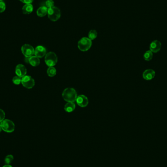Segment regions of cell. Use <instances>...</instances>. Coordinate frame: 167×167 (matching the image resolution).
Instances as JSON below:
<instances>
[{
    "instance_id": "obj_1",
    "label": "cell",
    "mask_w": 167,
    "mask_h": 167,
    "mask_svg": "<svg viewBox=\"0 0 167 167\" xmlns=\"http://www.w3.org/2000/svg\"><path fill=\"white\" fill-rule=\"evenodd\" d=\"M62 96L67 102H74L77 97V94L76 90L73 88H67L63 92Z\"/></svg>"
},
{
    "instance_id": "obj_2",
    "label": "cell",
    "mask_w": 167,
    "mask_h": 167,
    "mask_svg": "<svg viewBox=\"0 0 167 167\" xmlns=\"http://www.w3.org/2000/svg\"><path fill=\"white\" fill-rule=\"evenodd\" d=\"M47 15L49 20L52 22H56L60 18L61 13L59 8L56 7H53L48 9Z\"/></svg>"
},
{
    "instance_id": "obj_3",
    "label": "cell",
    "mask_w": 167,
    "mask_h": 167,
    "mask_svg": "<svg viewBox=\"0 0 167 167\" xmlns=\"http://www.w3.org/2000/svg\"><path fill=\"white\" fill-rule=\"evenodd\" d=\"M92 46V41L87 37H83L79 41L78 47L82 51H87Z\"/></svg>"
},
{
    "instance_id": "obj_4",
    "label": "cell",
    "mask_w": 167,
    "mask_h": 167,
    "mask_svg": "<svg viewBox=\"0 0 167 167\" xmlns=\"http://www.w3.org/2000/svg\"><path fill=\"white\" fill-rule=\"evenodd\" d=\"M45 61L48 66L49 67L54 66L57 63V56L54 52H48L45 56Z\"/></svg>"
},
{
    "instance_id": "obj_5",
    "label": "cell",
    "mask_w": 167,
    "mask_h": 167,
    "mask_svg": "<svg viewBox=\"0 0 167 167\" xmlns=\"http://www.w3.org/2000/svg\"><path fill=\"white\" fill-rule=\"evenodd\" d=\"M2 130L5 132L10 133L15 130V124L12 121L9 119H4L1 123Z\"/></svg>"
},
{
    "instance_id": "obj_6",
    "label": "cell",
    "mask_w": 167,
    "mask_h": 167,
    "mask_svg": "<svg viewBox=\"0 0 167 167\" xmlns=\"http://www.w3.org/2000/svg\"><path fill=\"white\" fill-rule=\"evenodd\" d=\"M21 83L23 87L28 89H32L35 85L34 80L29 75H25L22 78Z\"/></svg>"
},
{
    "instance_id": "obj_7",
    "label": "cell",
    "mask_w": 167,
    "mask_h": 167,
    "mask_svg": "<svg viewBox=\"0 0 167 167\" xmlns=\"http://www.w3.org/2000/svg\"><path fill=\"white\" fill-rule=\"evenodd\" d=\"M21 51L23 55L25 57L30 58L34 54V49L31 45L25 44L22 46Z\"/></svg>"
},
{
    "instance_id": "obj_8",
    "label": "cell",
    "mask_w": 167,
    "mask_h": 167,
    "mask_svg": "<svg viewBox=\"0 0 167 167\" xmlns=\"http://www.w3.org/2000/svg\"><path fill=\"white\" fill-rule=\"evenodd\" d=\"M15 73L17 76L20 77H23L27 74V69L24 65L22 64H19L16 67Z\"/></svg>"
},
{
    "instance_id": "obj_9",
    "label": "cell",
    "mask_w": 167,
    "mask_h": 167,
    "mask_svg": "<svg viewBox=\"0 0 167 167\" xmlns=\"http://www.w3.org/2000/svg\"><path fill=\"white\" fill-rule=\"evenodd\" d=\"M76 102L80 107L85 108L87 107L89 104V100L86 96L84 95H80L77 97Z\"/></svg>"
},
{
    "instance_id": "obj_10",
    "label": "cell",
    "mask_w": 167,
    "mask_h": 167,
    "mask_svg": "<svg viewBox=\"0 0 167 167\" xmlns=\"http://www.w3.org/2000/svg\"><path fill=\"white\" fill-rule=\"evenodd\" d=\"M34 54L37 57H43L46 54V48L42 46H37L34 49Z\"/></svg>"
},
{
    "instance_id": "obj_11",
    "label": "cell",
    "mask_w": 167,
    "mask_h": 167,
    "mask_svg": "<svg viewBox=\"0 0 167 167\" xmlns=\"http://www.w3.org/2000/svg\"><path fill=\"white\" fill-rule=\"evenodd\" d=\"M161 48V43L160 41L158 40H155L153 41L150 43V49L152 52L153 53H157L160 51Z\"/></svg>"
},
{
    "instance_id": "obj_12",
    "label": "cell",
    "mask_w": 167,
    "mask_h": 167,
    "mask_svg": "<svg viewBox=\"0 0 167 167\" xmlns=\"http://www.w3.org/2000/svg\"><path fill=\"white\" fill-rule=\"evenodd\" d=\"M155 72L152 69H148L145 70L143 73V77L146 80H151L154 78Z\"/></svg>"
},
{
    "instance_id": "obj_13",
    "label": "cell",
    "mask_w": 167,
    "mask_h": 167,
    "mask_svg": "<svg viewBox=\"0 0 167 167\" xmlns=\"http://www.w3.org/2000/svg\"><path fill=\"white\" fill-rule=\"evenodd\" d=\"M48 9L46 6L40 7L37 10V15L40 17H45L48 14Z\"/></svg>"
},
{
    "instance_id": "obj_14",
    "label": "cell",
    "mask_w": 167,
    "mask_h": 167,
    "mask_svg": "<svg viewBox=\"0 0 167 167\" xmlns=\"http://www.w3.org/2000/svg\"><path fill=\"white\" fill-rule=\"evenodd\" d=\"M40 63L39 58L36 56H33L28 58V64H30L33 67H37L39 65Z\"/></svg>"
},
{
    "instance_id": "obj_15",
    "label": "cell",
    "mask_w": 167,
    "mask_h": 167,
    "mask_svg": "<svg viewBox=\"0 0 167 167\" xmlns=\"http://www.w3.org/2000/svg\"><path fill=\"white\" fill-rule=\"evenodd\" d=\"M33 7L31 4H25L22 8V12L24 14H30L33 12Z\"/></svg>"
},
{
    "instance_id": "obj_16",
    "label": "cell",
    "mask_w": 167,
    "mask_h": 167,
    "mask_svg": "<svg viewBox=\"0 0 167 167\" xmlns=\"http://www.w3.org/2000/svg\"><path fill=\"white\" fill-rule=\"evenodd\" d=\"M75 105L74 102H67L64 107L65 111L67 112H72L75 110Z\"/></svg>"
},
{
    "instance_id": "obj_17",
    "label": "cell",
    "mask_w": 167,
    "mask_h": 167,
    "mask_svg": "<svg viewBox=\"0 0 167 167\" xmlns=\"http://www.w3.org/2000/svg\"><path fill=\"white\" fill-rule=\"evenodd\" d=\"M153 56V52L150 50V51H147L145 52V54H144V58L147 61H149L152 60Z\"/></svg>"
},
{
    "instance_id": "obj_18",
    "label": "cell",
    "mask_w": 167,
    "mask_h": 167,
    "mask_svg": "<svg viewBox=\"0 0 167 167\" xmlns=\"http://www.w3.org/2000/svg\"><path fill=\"white\" fill-rule=\"evenodd\" d=\"M47 73L49 77H54L56 74V69L53 67H49L47 70Z\"/></svg>"
},
{
    "instance_id": "obj_19",
    "label": "cell",
    "mask_w": 167,
    "mask_h": 167,
    "mask_svg": "<svg viewBox=\"0 0 167 167\" xmlns=\"http://www.w3.org/2000/svg\"><path fill=\"white\" fill-rule=\"evenodd\" d=\"M97 32L95 30H91L89 32V35H88V36H89V38L90 40H91V41L93 40H94L97 37Z\"/></svg>"
},
{
    "instance_id": "obj_20",
    "label": "cell",
    "mask_w": 167,
    "mask_h": 167,
    "mask_svg": "<svg viewBox=\"0 0 167 167\" xmlns=\"http://www.w3.org/2000/svg\"><path fill=\"white\" fill-rule=\"evenodd\" d=\"M13 159H14V157L12 155H8L4 159V162L6 164L9 165L10 163H12Z\"/></svg>"
},
{
    "instance_id": "obj_21",
    "label": "cell",
    "mask_w": 167,
    "mask_h": 167,
    "mask_svg": "<svg viewBox=\"0 0 167 167\" xmlns=\"http://www.w3.org/2000/svg\"><path fill=\"white\" fill-rule=\"evenodd\" d=\"M12 82L15 85H20L21 83L22 78L18 76H14V77L13 78Z\"/></svg>"
},
{
    "instance_id": "obj_22",
    "label": "cell",
    "mask_w": 167,
    "mask_h": 167,
    "mask_svg": "<svg viewBox=\"0 0 167 167\" xmlns=\"http://www.w3.org/2000/svg\"><path fill=\"white\" fill-rule=\"evenodd\" d=\"M46 7L48 9L54 7V1L53 0H47L46 1Z\"/></svg>"
},
{
    "instance_id": "obj_23",
    "label": "cell",
    "mask_w": 167,
    "mask_h": 167,
    "mask_svg": "<svg viewBox=\"0 0 167 167\" xmlns=\"http://www.w3.org/2000/svg\"><path fill=\"white\" fill-rule=\"evenodd\" d=\"M6 6L3 0H0V13L4 12L6 10Z\"/></svg>"
},
{
    "instance_id": "obj_24",
    "label": "cell",
    "mask_w": 167,
    "mask_h": 167,
    "mask_svg": "<svg viewBox=\"0 0 167 167\" xmlns=\"http://www.w3.org/2000/svg\"><path fill=\"white\" fill-rule=\"evenodd\" d=\"M5 116H6L5 112L3 110L0 108V123H1L2 121L4 120Z\"/></svg>"
},
{
    "instance_id": "obj_25",
    "label": "cell",
    "mask_w": 167,
    "mask_h": 167,
    "mask_svg": "<svg viewBox=\"0 0 167 167\" xmlns=\"http://www.w3.org/2000/svg\"><path fill=\"white\" fill-rule=\"evenodd\" d=\"M25 4H30L33 3V0H19Z\"/></svg>"
},
{
    "instance_id": "obj_26",
    "label": "cell",
    "mask_w": 167,
    "mask_h": 167,
    "mask_svg": "<svg viewBox=\"0 0 167 167\" xmlns=\"http://www.w3.org/2000/svg\"><path fill=\"white\" fill-rule=\"evenodd\" d=\"M3 167H12V166H11V165H10L6 164L5 165H4V166H3Z\"/></svg>"
},
{
    "instance_id": "obj_27",
    "label": "cell",
    "mask_w": 167,
    "mask_h": 167,
    "mask_svg": "<svg viewBox=\"0 0 167 167\" xmlns=\"http://www.w3.org/2000/svg\"><path fill=\"white\" fill-rule=\"evenodd\" d=\"M2 131V129H1V123H0V132H1Z\"/></svg>"
}]
</instances>
